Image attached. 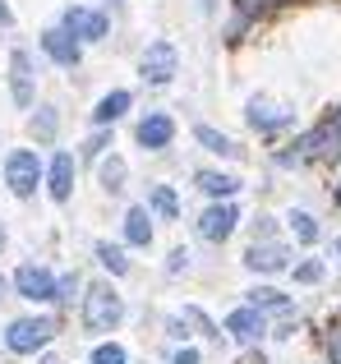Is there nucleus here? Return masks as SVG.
<instances>
[{"label": "nucleus", "mask_w": 341, "mask_h": 364, "mask_svg": "<svg viewBox=\"0 0 341 364\" xmlns=\"http://www.w3.org/2000/svg\"><path fill=\"white\" fill-rule=\"evenodd\" d=\"M341 157V111L332 120H323L318 129H309L291 152H281V166H305V161H337Z\"/></svg>", "instance_id": "1"}, {"label": "nucleus", "mask_w": 341, "mask_h": 364, "mask_svg": "<svg viewBox=\"0 0 341 364\" xmlns=\"http://www.w3.org/2000/svg\"><path fill=\"white\" fill-rule=\"evenodd\" d=\"M120 318H125V300L116 295V286H107V282L88 286V295H83V328L88 332H111Z\"/></svg>", "instance_id": "2"}, {"label": "nucleus", "mask_w": 341, "mask_h": 364, "mask_svg": "<svg viewBox=\"0 0 341 364\" xmlns=\"http://www.w3.org/2000/svg\"><path fill=\"white\" fill-rule=\"evenodd\" d=\"M51 337H55V323L51 318H18V323H9L5 346L14 350V355H33V350H42Z\"/></svg>", "instance_id": "3"}, {"label": "nucleus", "mask_w": 341, "mask_h": 364, "mask_svg": "<svg viewBox=\"0 0 341 364\" xmlns=\"http://www.w3.org/2000/svg\"><path fill=\"white\" fill-rule=\"evenodd\" d=\"M5 180H9V189H14L18 198L33 194L37 180H42V161H37V152H28V148H14V152H9V161H5Z\"/></svg>", "instance_id": "4"}, {"label": "nucleus", "mask_w": 341, "mask_h": 364, "mask_svg": "<svg viewBox=\"0 0 341 364\" xmlns=\"http://www.w3.org/2000/svg\"><path fill=\"white\" fill-rule=\"evenodd\" d=\"M180 70V51L170 42H153L144 51V60H139V74H144V83H170Z\"/></svg>", "instance_id": "5"}, {"label": "nucleus", "mask_w": 341, "mask_h": 364, "mask_svg": "<svg viewBox=\"0 0 341 364\" xmlns=\"http://www.w3.org/2000/svg\"><path fill=\"white\" fill-rule=\"evenodd\" d=\"M14 286H18V295L23 300H33V304H46V300H55L60 295V282H55L46 267H37V263H23L14 272Z\"/></svg>", "instance_id": "6"}, {"label": "nucleus", "mask_w": 341, "mask_h": 364, "mask_svg": "<svg viewBox=\"0 0 341 364\" xmlns=\"http://www.w3.org/2000/svg\"><path fill=\"white\" fill-rule=\"evenodd\" d=\"M235 226H240V208H235V203H212L203 217H198V235L212 240V245H222Z\"/></svg>", "instance_id": "7"}, {"label": "nucleus", "mask_w": 341, "mask_h": 364, "mask_svg": "<svg viewBox=\"0 0 341 364\" xmlns=\"http://www.w3.org/2000/svg\"><path fill=\"white\" fill-rule=\"evenodd\" d=\"M226 332H231L240 346H254V341H263V332H268V323H263V309H254V304H244V309H231V314H226Z\"/></svg>", "instance_id": "8"}, {"label": "nucleus", "mask_w": 341, "mask_h": 364, "mask_svg": "<svg viewBox=\"0 0 341 364\" xmlns=\"http://www.w3.org/2000/svg\"><path fill=\"white\" fill-rule=\"evenodd\" d=\"M286 263H291V249L277 245V240H254L244 249V267L249 272H281Z\"/></svg>", "instance_id": "9"}, {"label": "nucleus", "mask_w": 341, "mask_h": 364, "mask_svg": "<svg viewBox=\"0 0 341 364\" xmlns=\"http://www.w3.org/2000/svg\"><path fill=\"white\" fill-rule=\"evenodd\" d=\"M42 51L51 55L55 65L74 70V65H79V55H83V46H79V37H74L70 28H46V33H42Z\"/></svg>", "instance_id": "10"}, {"label": "nucleus", "mask_w": 341, "mask_h": 364, "mask_svg": "<svg viewBox=\"0 0 341 364\" xmlns=\"http://www.w3.org/2000/svg\"><path fill=\"white\" fill-rule=\"evenodd\" d=\"M244 120L254 124L259 134H277V129H291V111L286 107H272L268 97H249V111H244Z\"/></svg>", "instance_id": "11"}, {"label": "nucleus", "mask_w": 341, "mask_h": 364, "mask_svg": "<svg viewBox=\"0 0 341 364\" xmlns=\"http://www.w3.org/2000/svg\"><path fill=\"white\" fill-rule=\"evenodd\" d=\"M65 28H70L74 37H79V42H102V37H107V14H102V9H65Z\"/></svg>", "instance_id": "12"}, {"label": "nucleus", "mask_w": 341, "mask_h": 364, "mask_svg": "<svg viewBox=\"0 0 341 364\" xmlns=\"http://www.w3.org/2000/svg\"><path fill=\"white\" fill-rule=\"evenodd\" d=\"M170 139H175V120L166 116V111H153V116L139 120V143H144L148 152H162L170 148Z\"/></svg>", "instance_id": "13"}, {"label": "nucleus", "mask_w": 341, "mask_h": 364, "mask_svg": "<svg viewBox=\"0 0 341 364\" xmlns=\"http://www.w3.org/2000/svg\"><path fill=\"white\" fill-rule=\"evenodd\" d=\"M9 88H14L18 107H33V60H28V51L9 55Z\"/></svg>", "instance_id": "14"}, {"label": "nucleus", "mask_w": 341, "mask_h": 364, "mask_svg": "<svg viewBox=\"0 0 341 364\" xmlns=\"http://www.w3.org/2000/svg\"><path fill=\"white\" fill-rule=\"evenodd\" d=\"M51 198L55 203H65V198L74 194V157L70 152H55V161H51Z\"/></svg>", "instance_id": "15"}, {"label": "nucleus", "mask_w": 341, "mask_h": 364, "mask_svg": "<svg viewBox=\"0 0 341 364\" xmlns=\"http://www.w3.org/2000/svg\"><path fill=\"white\" fill-rule=\"evenodd\" d=\"M198 189H203L207 198H217V203H231V198L240 194V180L222 176V171H198Z\"/></svg>", "instance_id": "16"}, {"label": "nucleus", "mask_w": 341, "mask_h": 364, "mask_svg": "<svg viewBox=\"0 0 341 364\" xmlns=\"http://www.w3.org/2000/svg\"><path fill=\"white\" fill-rule=\"evenodd\" d=\"M125 240L129 245H153V217H148V208H129L125 213Z\"/></svg>", "instance_id": "17"}, {"label": "nucleus", "mask_w": 341, "mask_h": 364, "mask_svg": "<svg viewBox=\"0 0 341 364\" xmlns=\"http://www.w3.org/2000/svg\"><path fill=\"white\" fill-rule=\"evenodd\" d=\"M129 102H134V97H129L125 88L107 92V97L97 102V111H92V124H111V120H120V116H125V111H129Z\"/></svg>", "instance_id": "18"}, {"label": "nucleus", "mask_w": 341, "mask_h": 364, "mask_svg": "<svg viewBox=\"0 0 341 364\" xmlns=\"http://www.w3.org/2000/svg\"><path fill=\"white\" fill-rule=\"evenodd\" d=\"M249 304H254V309H263V314H291V295L272 291V286H254Z\"/></svg>", "instance_id": "19"}, {"label": "nucleus", "mask_w": 341, "mask_h": 364, "mask_svg": "<svg viewBox=\"0 0 341 364\" xmlns=\"http://www.w3.org/2000/svg\"><path fill=\"white\" fill-rule=\"evenodd\" d=\"M194 139L203 143L207 152H217V157H240V148H235V143L226 139V134H217L212 124H194Z\"/></svg>", "instance_id": "20"}, {"label": "nucleus", "mask_w": 341, "mask_h": 364, "mask_svg": "<svg viewBox=\"0 0 341 364\" xmlns=\"http://www.w3.org/2000/svg\"><path fill=\"white\" fill-rule=\"evenodd\" d=\"M97 263L107 267L111 277H125V272H129V258H125V249H120V245H111V240H97Z\"/></svg>", "instance_id": "21"}, {"label": "nucleus", "mask_w": 341, "mask_h": 364, "mask_svg": "<svg viewBox=\"0 0 341 364\" xmlns=\"http://www.w3.org/2000/svg\"><path fill=\"white\" fill-rule=\"evenodd\" d=\"M286 222H291V231H296V240H300V245H314V240H318V217H314V213L296 208Z\"/></svg>", "instance_id": "22"}, {"label": "nucleus", "mask_w": 341, "mask_h": 364, "mask_svg": "<svg viewBox=\"0 0 341 364\" xmlns=\"http://www.w3.org/2000/svg\"><path fill=\"white\" fill-rule=\"evenodd\" d=\"M153 213L162 217V222H175V217H180V198H175V189H170V185H157L153 189Z\"/></svg>", "instance_id": "23"}, {"label": "nucleus", "mask_w": 341, "mask_h": 364, "mask_svg": "<svg viewBox=\"0 0 341 364\" xmlns=\"http://www.w3.org/2000/svg\"><path fill=\"white\" fill-rule=\"evenodd\" d=\"M92 364H129V355H125V346L107 341V346H97V350H92Z\"/></svg>", "instance_id": "24"}, {"label": "nucleus", "mask_w": 341, "mask_h": 364, "mask_svg": "<svg viewBox=\"0 0 341 364\" xmlns=\"http://www.w3.org/2000/svg\"><path fill=\"white\" fill-rule=\"evenodd\" d=\"M120 180H125V161H120V157H107V161H102V185H107V189H120Z\"/></svg>", "instance_id": "25"}, {"label": "nucleus", "mask_w": 341, "mask_h": 364, "mask_svg": "<svg viewBox=\"0 0 341 364\" xmlns=\"http://www.w3.org/2000/svg\"><path fill=\"white\" fill-rule=\"evenodd\" d=\"M296 282H305V286L323 282V263H318V258H309V263H300V267H296Z\"/></svg>", "instance_id": "26"}, {"label": "nucleus", "mask_w": 341, "mask_h": 364, "mask_svg": "<svg viewBox=\"0 0 341 364\" xmlns=\"http://www.w3.org/2000/svg\"><path fill=\"white\" fill-rule=\"evenodd\" d=\"M33 134H37V139H51V134H55V116H51V111H42V116L33 120Z\"/></svg>", "instance_id": "27"}, {"label": "nucleus", "mask_w": 341, "mask_h": 364, "mask_svg": "<svg viewBox=\"0 0 341 364\" xmlns=\"http://www.w3.org/2000/svg\"><path fill=\"white\" fill-rule=\"evenodd\" d=\"M328 360H332V364H341V323H337L332 332H328Z\"/></svg>", "instance_id": "28"}, {"label": "nucleus", "mask_w": 341, "mask_h": 364, "mask_svg": "<svg viewBox=\"0 0 341 364\" xmlns=\"http://www.w3.org/2000/svg\"><path fill=\"white\" fill-rule=\"evenodd\" d=\"M235 5H240L244 14H259V9H272V5H281V0H235Z\"/></svg>", "instance_id": "29"}, {"label": "nucleus", "mask_w": 341, "mask_h": 364, "mask_svg": "<svg viewBox=\"0 0 341 364\" xmlns=\"http://www.w3.org/2000/svg\"><path fill=\"white\" fill-rule=\"evenodd\" d=\"M170 272H185V267H189V249H175V254H170Z\"/></svg>", "instance_id": "30"}, {"label": "nucleus", "mask_w": 341, "mask_h": 364, "mask_svg": "<svg viewBox=\"0 0 341 364\" xmlns=\"http://www.w3.org/2000/svg\"><path fill=\"white\" fill-rule=\"evenodd\" d=\"M74 286H79V277H60V295L55 300H74Z\"/></svg>", "instance_id": "31"}, {"label": "nucleus", "mask_w": 341, "mask_h": 364, "mask_svg": "<svg viewBox=\"0 0 341 364\" xmlns=\"http://www.w3.org/2000/svg\"><path fill=\"white\" fill-rule=\"evenodd\" d=\"M170 364H198V350L194 346H185V350H175V360Z\"/></svg>", "instance_id": "32"}, {"label": "nucleus", "mask_w": 341, "mask_h": 364, "mask_svg": "<svg viewBox=\"0 0 341 364\" xmlns=\"http://www.w3.org/2000/svg\"><path fill=\"white\" fill-rule=\"evenodd\" d=\"M0 23H5V28H9V23H14V9H9V5H5V0H0Z\"/></svg>", "instance_id": "33"}, {"label": "nucleus", "mask_w": 341, "mask_h": 364, "mask_svg": "<svg viewBox=\"0 0 341 364\" xmlns=\"http://www.w3.org/2000/svg\"><path fill=\"white\" fill-rule=\"evenodd\" d=\"M198 5H203V14H212V9H217V0H198Z\"/></svg>", "instance_id": "34"}, {"label": "nucleus", "mask_w": 341, "mask_h": 364, "mask_svg": "<svg viewBox=\"0 0 341 364\" xmlns=\"http://www.w3.org/2000/svg\"><path fill=\"white\" fill-rule=\"evenodd\" d=\"M0 249H5V226H0Z\"/></svg>", "instance_id": "35"}, {"label": "nucleus", "mask_w": 341, "mask_h": 364, "mask_svg": "<svg viewBox=\"0 0 341 364\" xmlns=\"http://www.w3.org/2000/svg\"><path fill=\"white\" fill-rule=\"evenodd\" d=\"M337 203H341V180H337Z\"/></svg>", "instance_id": "36"}, {"label": "nucleus", "mask_w": 341, "mask_h": 364, "mask_svg": "<svg viewBox=\"0 0 341 364\" xmlns=\"http://www.w3.org/2000/svg\"><path fill=\"white\" fill-rule=\"evenodd\" d=\"M337 258H341V235H337Z\"/></svg>", "instance_id": "37"}, {"label": "nucleus", "mask_w": 341, "mask_h": 364, "mask_svg": "<svg viewBox=\"0 0 341 364\" xmlns=\"http://www.w3.org/2000/svg\"><path fill=\"white\" fill-rule=\"evenodd\" d=\"M42 364H55V360H42Z\"/></svg>", "instance_id": "38"}, {"label": "nucleus", "mask_w": 341, "mask_h": 364, "mask_svg": "<svg viewBox=\"0 0 341 364\" xmlns=\"http://www.w3.org/2000/svg\"><path fill=\"white\" fill-rule=\"evenodd\" d=\"M0 291H5V282H0Z\"/></svg>", "instance_id": "39"}]
</instances>
